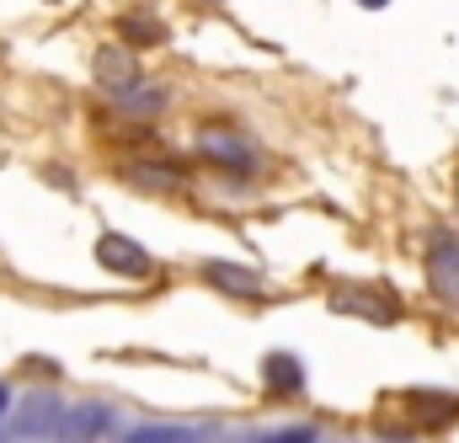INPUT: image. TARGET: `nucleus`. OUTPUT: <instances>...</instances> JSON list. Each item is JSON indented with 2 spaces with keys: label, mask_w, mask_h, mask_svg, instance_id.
I'll use <instances>...</instances> for the list:
<instances>
[{
  "label": "nucleus",
  "mask_w": 459,
  "mask_h": 443,
  "mask_svg": "<svg viewBox=\"0 0 459 443\" xmlns=\"http://www.w3.org/2000/svg\"><path fill=\"white\" fill-rule=\"evenodd\" d=\"M332 310L337 316H358L368 326H395L401 321V300L379 283H337L332 289Z\"/></svg>",
  "instance_id": "obj_1"
},
{
  "label": "nucleus",
  "mask_w": 459,
  "mask_h": 443,
  "mask_svg": "<svg viewBox=\"0 0 459 443\" xmlns=\"http://www.w3.org/2000/svg\"><path fill=\"white\" fill-rule=\"evenodd\" d=\"M198 155H204L209 166L235 171V177H251V171H256V144H251L240 128H230V123H209V128H198Z\"/></svg>",
  "instance_id": "obj_2"
},
{
  "label": "nucleus",
  "mask_w": 459,
  "mask_h": 443,
  "mask_svg": "<svg viewBox=\"0 0 459 443\" xmlns=\"http://www.w3.org/2000/svg\"><path fill=\"white\" fill-rule=\"evenodd\" d=\"M59 422H65V401H59V395H48V390L22 395V406H16V439L54 443L59 439Z\"/></svg>",
  "instance_id": "obj_3"
},
{
  "label": "nucleus",
  "mask_w": 459,
  "mask_h": 443,
  "mask_svg": "<svg viewBox=\"0 0 459 443\" xmlns=\"http://www.w3.org/2000/svg\"><path fill=\"white\" fill-rule=\"evenodd\" d=\"M97 262L117 273V278H150L155 273V256L134 240V235H123V230H108L102 240H97Z\"/></svg>",
  "instance_id": "obj_4"
},
{
  "label": "nucleus",
  "mask_w": 459,
  "mask_h": 443,
  "mask_svg": "<svg viewBox=\"0 0 459 443\" xmlns=\"http://www.w3.org/2000/svg\"><path fill=\"white\" fill-rule=\"evenodd\" d=\"M117 428V412L102 401H81V406H65V422H59V439L54 443H102Z\"/></svg>",
  "instance_id": "obj_5"
},
{
  "label": "nucleus",
  "mask_w": 459,
  "mask_h": 443,
  "mask_svg": "<svg viewBox=\"0 0 459 443\" xmlns=\"http://www.w3.org/2000/svg\"><path fill=\"white\" fill-rule=\"evenodd\" d=\"M91 75H97V86H102L113 102L123 97V91H134V86L144 81V70L134 65V54H128V48H117V43L97 48V59H91Z\"/></svg>",
  "instance_id": "obj_6"
},
{
  "label": "nucleus",
  "mask_w": 459,
  "mask_h": 443,
  "mask_svg": "<svg viewBox=\"0 0 459 443\" xmlns=\"http://www.w3.org/2000/svg\"><path fill=\"white\" fill-rule=\"evenodd\" d=\"M123 177H128L134 187H150V193H182V187H187V171H182V166H171V161H160V155L128 161V166H123Z\"/></svg>",
  "instance_id": "obj_7"
},
{
  "label": "nucleus",
  "mask_w": 459,
  "mask_h": 443,
  "mask_svg": "<svg viewBox=\"0 0 459 443\" xmlns=\"http://www.w3.org/2000/svg\"><path fill=\"white\" fill-rule=\"evenodd\" d=\"M204 278L214 289L235 294V300H256L262 294V273L256 267H240V262H204Z\"/></svg>",
  "instance_id": "obj_8"
},
{
  "label": "nucleus",
  "mask_w": 459,
  "mask_h": 443,
  "mask_svg": "<svg viewBox=\"0 0 459 443\" xmlns=\"http://www.w3.org/2000/svg\"><path fill=\"white\" fill-rule=\"evenodd\" d=\"M262 385H267L273 395H299V390H305V363H299L294 352H267V358H262Z\"/></svg>",
  "instance_id": "obj_9"
},
{
  "label": "nucleus",
  "mask_w": 459,
  "mask_h": 443,
  "mask_svg": "<svg viewBox=\"0 0 459 443\" xmlns=\"http://www.w3.org/2000/svg\"><path fill=\"white\" fill-rule=\"evenodd\" d=\"M117 112H128V117H139V123L160 117V112H166V86H155V81H139L134 91H123V97H117Z\"/></svg>",
  "instance_id": "obj_10"
},
{
  "label": "nucleus",
  "mask_w": 459,
  "mask_h": 443,
  "mask_svg": "<svg viewBox=\"0 0 459 443\" xmlns=\"http://www.w3.org/2000/svg\"><path fill=\"white\" fill-rule=\"evenodd\" d=\"M117 27H123V43H134V48H155V43H166V27H160L155 16H144V11L117 16Z\"/></svg>",
  "instance_id": "obj_11"
},
{
  "label": "nucleus",
  "mask_w": 459,
  "mask_h": 443,
  "mask_svg": "<svg viewBox=\"0 0 459 443\" xmlns=\"http://www.w3.org/2000/svg\"><path fill=\"white\" fill-rule=\"evenodd\" d=\"M428 267L459 273V230H433V235H428Z\"/></svg>",
  "instance_id": "obj_12"
},
{
  "label": "nucleus",
  "mask_w": 459,
  "mask_h": 443,
  "mask_svg": "<svg viewBox=\"0 0 459 443\" xmlns=\"http://www.w3.org/2000/svg\"><path fill=\"white\" fill-rule=\"evenodd\" d=\"M123 443H193L187 428H166V422H150V428H134Z\"/></svg>",
  "instance_id": "obj_13"
},
{
  "label": "nucleus",
  "mask_w": 459,
  "mask_h": 443,
  "mask_svg": "<svg viewBox=\"0 0 459 443\" xmlns=\"http://www.w3.org/2000/svg\"><path fill=\"white\" fill-rule=\"evenodd\" d=\"M246 443H316V428H273V433H256Z\"/></svg>",
  "instance_id": "obj_14"
},
{
  "label": "nucleus",
  "mask_w": 459,
  "mask_h": 443,
  "mask_svg": "<svg viewBox=\"0 0 459 443\" xmlns=\"http://www.w3.org/2000/svg\"><path fill=\"white\" fill-rule=\"evenodd\" d=\"M428 278H433L438 300H449V305H459V273H449V267H428Z\"/></svg>",
  "instance_id": "obj_15"
},
{
  "label": "nucleus",
  "mask_w": 459,
  "mask_h": 443,
  "mask_svg": "<svg viewBox=\"0 0 459 443\" xmlns=\"http://www.w3.org/2000/svg\"><path fill=\"white\" fill-rule=\"evenodd\" d=\"M5 412H11V390L0 385V417H5Z\"/></svg>",
  "instance_id": "obj_16"
},
{
  "label": "nucleus",
  "mask_w": 459,
  "mask_h": 443,
  "mask_svg": "<svg viewBox=\"0 0 459 443\" xmlns=\"http://www.w3.org/2000/svg\"><path fill=\"white\" fill-rule=\"evenodd\" d=\"M358 5H385V0H358Z\"/></svg>",
  "instance_id": "obj_17"
}]
</instances>
